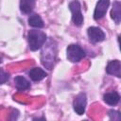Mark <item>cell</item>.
<instances>
[{
  "mask_svg": "<svg viewBox=\"0 0 121 121\" xmlns=\"http://www.w3.org/2000/svg\"><path fill=\"white\" fill-rule=\"evenodd\" d=\"M27 38H28L29 48L32 51H36L40 49L45 43V41H46L45 33H43L41 30H36V29L30 30L27 34Z\"/></svg>",
  "mask_w": 121,
  "mask_h": 121,
  "instance_id": "6da1fadb",
  "label": "cell"
},
{
  "mask_svg": "<svg viewBox=\"0 0 121 121\" xmlns=\"http://www.w3.org/2000/svg\"><path fill=\"white\" fill-rule=\"evenodd\" d=\"M55 57H56V46L55 45L53 46L52 44L45 45L44 49L42 52V63L43 64V66L47 67L48 69H51L54 64Z\"/></svg>",
  "mask_w": 121,
  "mask_h": 121,
  "instance_id": "7a4b0ae2",
  "label": "cell"
},
{
  "mask_svg": "<svg viewBox=\"0 0 121 121\" xmlns=\"http://www.w3.org/2000/svg\"><path fill=\"white\" fill-rule=\"evenodd\" d=\"M67 59L72 62H78L85 57V51L78 44H70L66 49Z\"/></svg>",
  "mask_w": 121,
  "mask_h": 121,
  "instance_id": "3957f363",
  "label": "cell"
},
{
  "mask_svg": "<svg viewBox=\"0 0 121 121\" xmlns=\"http://www.w3.org/2000/svg\"><path fill=\"white\" fill-rule=\"evenodd\" d=\"M69 9L72 12V20L77 26H80L83 23V15L81 13V7L78 0H74L69 4Z\"/></svg>",
  "mask_w": 121,
  "mask_h": 121,
  "instance_id": "277c9868",
  "label": "cell"
},
{
  "mask_svg": "<svg viewBox=\"0 0 121 121\" xmlns=\"http://www.w3.org/2000/svg\"><path fill=\"white\" fill-rule=\"evenodd\" d=\"M86 103H87V98H86V95L84 93H80L78 94L75 99H74V102H73V108H74V111L81 115L84 113L85 112V108H86Z\"/></svg>",
  "mask_w": 121,
  "mask_h": 121,
  "instance_id": "5b68a950",
  "label": "cell"
},
{
  "mask_svg": "<svg viewBox=\"0 0 121 121\" xmlns=\"http://www.w3.org/2000/svg\"><path fill=\"white\" fill-rule=\"evenodd\" d=\"M110 5V0H98L95 12H94V19L95 20H100L103 18L107 12V9Z\"/></svg>",
  "mask_w": 121,
  "mask_h": 121,
  "instance_id": "8992f818",
  "label": "cell"
},
{
  "mask_svg": "<svg viewBox=\"0 0 121 121\" xmlns=\"http://www.w3.org/2000/svg\"><path fill=\"white\" fill-rule=\"evenodd\" d=\"M87 33H88V36H89L90 40L93 43H99V42H102L105 39L104 32L99 27H96V26L89 27L88 30H87Z\"/></svg>",
  "mask_w": 121,
  "mask_h": 121,
  "instance_id": "52a82bcc",
  "label": "cell"
},
{
  "mask_svg": "<svg viewBox=\"0 0 121 121\" xmlns=\"http://www.w3.org/2000/svg\"><path fill=\"white\" fill-rule=\"evenodd\" d=\"M106 71L109 75H113L117 78L121 77V64L118 60H112L108 63L106 67Z\"/></svg>",
  "mask_w": 121,
  "mask_h": 121,
  "instance_id": "ba28073f",
  "label": "cell"
},
{
  "mask_svg": "<svg viewBox=\"0 0 121 121\" xmlns=\"http://www.w3.org/2000/svg\"><path fill=\"white\" fill-rule=\"evenodd\" d=\"M28 76L29 78L33 80V81H40L42 79H43L47 74L44 70H43L42 68H39V67H35V68H32L29 72H28Z\"/></svg>",
  "mask_w": 121,
  "mask_h": 121,
  "instance_id": "9c48e42d",
  "label": "cell"
},
{
  "mask_svg": "<svg viewBox=\"0 0 121 121\" xmlns=\"http://www.w3.org/2000/svg\"><path fill=\"white\" fill-rule=\"evenodd\" d=\"M111 17L115 22V24H119L121 21V4L119 1H114L112 5V9L111 10Z\"/></svg>",
  "mask_w": 121,
  "mask_h": 121,
  "instance_id": "30bf717a",
  "label": "cell"
},
{
  "mask_svg": "<svg viewBox=\"0 0 121 121\" xmlns=\"http://www.w3.org/2000/svg\"><path fill=\"white\" fill-rule=\"evenodd\" d=\"M103 99L107 104H109L111 106H115L119 102L120 95L116 92H110V93H107L104 95Z\"/></svg>",
  "mask_w": 121,
  "mask_h": 121,
  "instance_id": "8fae6325",
  "label": "cell"
},
{
  "mask_svg": "<svg viewBox=\"0 0 121 121\" xmlns=\"http://www.w3.org/2000/svg\"><path fill=\"white\" fill-rule=\"evenodd\" d=\"M14 83H15V86L16 88L19 90V91H25V90H27L29 87H30V83L29 81L22 77V76H17L15 77L14 78Z\"/></svg>",
  "mask_w": 121,
  "mask_h": 121,
  "instance_id": "7c38bea8",
  "label": "cell"
},
{
  "mask_svg": "<svg viewBox=\"0 0 121 121\" xmlns=\"http://www.w3.org/2000/svg\"><path fill=\"white\" fill-rule=\"evenodd\" d=\"M35 5V0H21L20 1V9L25 14H29Z\"/></svg>",
  "mask_w": 121,
  "mask_h": 121,
  "instance_id": "4fadbf2b",
  "label": "cell"
},
{
  "mask_svg": "<svg viewBox=\"0 0 121 121\" xmlns=\"http://www.w3.org/2000/svg\"><path fill=\"white\" fill-rule=\"evenodd\" d=\"M28 24L32 27H36V28H41L43 26V22L38 14L30 15V17L28 18Z\"/></svg>",
  "mask_w": 121,
  "mask_h": 121,
  "instance_id": "5bb4252c",
  "label": "cell"
},
{
  "mask_svg": "<svg viewBox=\"0 0 121 121\" xmlns=\"http://www.w3.org/2000/svg\"><path fill=\"white\" fill-rule=\"evenodd\" d=\"M9 74H8L4 70L0 69V84L7 82L9 80Z\"/></svg>",
  "mask_w": 121,
  "mask_h": 121,
  "instance_id": "9a60e30c",
  "label": "cell"
},
{
  "mask_svg": "<svg viewBox=\"0 0 121 121\" xmlns=\"http://www.w3.org/2000/svg\"><path fill=\"white\" fill-rule=\"evenodd\" d=\"M109 117L111 118V119H113V120H117V118L115 117V115H120V113L118 112H116V111H113V110H111V111H109Z\"/></svg>",
  "mask_w": 121,
  "mask_h": 121,
  "instance_id": "2e32d148",
  "label": "cell"
},
{
  "mask_svg": "<svg viewBox=\"0 0 121 121\" xmlns=\"http://www.w3.org/2000/svg\"><path fill=\"white\" fill-rule=\"evenodd\" d=\"M1 61H2V60H1V58H0V63H1Z\"/></svg>",
  "mask_w": 121,
  "mask_h": 121,
  "instance_id": "e0dca14e",
  "label": "cell"
}]
</instances>
